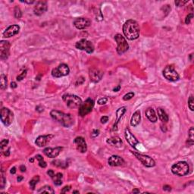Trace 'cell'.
Listing matches in <instances>:
<instances>
[{"instance_id":"f907efd6","label":"cell","mask_w":194,"mask_h":194,"mask_svg":"<svg viewBox=\"0 0 194 194\" xmlns=\"http://www.w3.org/2000/svg\"><path fill=\"white\" fill-rule=\"evenodd\" d=\"M11 174H15V173H16V168L15 167H13L11 168V171H10Z\"/></svg>"},{"instance_id":"4fadbf2b","label":"cell","mask_w":194,"mask_h":194,"mask_svg":"<svg viewBox=\"0 0 194 194\" xmlns=\"http://www.w3.org/2000/svg\"><path fill=\"white\" fill-rule=\"evenodd\" d=\"M91 21L87 18H77L74 21V25L78 30H84L90 27Z\"/></svg>"},{"instance_id":"f6af8a7d","label":"cell","mask_w":194,"mask_h":194,"mask_svg":"<svg viewBox=\"0 0 194 194\" xmlns=\"http://www.w3.org/2000/svg\"><path fill=\"white\" fill-rule=\"evenodd\" d=\"M99 130H93L92 132V134H91V137L95 138L97 136H99Z\"/></svg>"},{"instance_id":"1f68e13d","label":"cell","mask_w":194,"mask_h":194,"mask_svg":"<svg viewBox=\"0 0 194 194\" xmlns=\"http://www.w3.org/2000/svg\"><path fill=\"white\" fill-rule=\"evenodd\" d=\"M7 87V76L2 74L0 77V88L1 90H5Z\"/></svg>"},{"instance_id":"6f0895ef","label":"cell","mask_w":194,"mask_h":194,"mask_svg":"<svg viewBox=\"0 0 194 194\" xmlns=\"http://www.w3.org/2000/svg\"><path fill=\"white\" fill-rule=\"evenodd\" d=\"M23 178H24V177H22V176H18V178H17V180L18 182H21V180H23Z\"/></svg>"},{"instance_id":"4316f807","label":"cell","mask_w":194,"mask_h":194,"mask_svg":"<svg viewBox=\"0 0 194 194\" xmlns=\"http://www.w3.org/2000/svg\"><path fill=\"white\" fill-rule=\"evenodd\" d=\"M62 177H63V174L60 172L57 174H54L51 177V178L52 179L53 182H54V184H55L56 186H60L62 185Z\"/></svg>"},{"instance_id":"7c38bea8","label":"cell","mask_w":194,"mask_h":194,"mask_svg":"<svg viewBox=\"0 0 194 194\" xmlns=\"http://www.w3.org/2000/svg\"><path fill=\"white\" fill-rule=\"evenodd\" d=\"M10 43L6 40H2L0 43V57L2 60H6L10 54Z\"/></svg>"},{"instance_id":"d6986e66","label":"cell","mask_w":194,"mask_h":194,"mask_svg":"<svg viewBox=\"0 0 194 194\" xmlns=\"http://www.w3.org/2000/svg\"><path fill=\"white\" fill-rule=\"evenodd\" d=\"M124 136H125V139L127 141V143H128L132 147H134V149H136V146H137V145L139 143V141H138L137 139L135 137V136L132 134L131 131H130L128 128L125 129Z\"/></svg>"},{"instance_id":"52a82bcc","label":"cell","mask_w":194,"mask_h":194,"mask_svg":"<svg viewBox=\"0 0 194 194\" xmlns=\"http://www.w3.org/2000/svg\"><path fill=\"white\" fill-rule=\"evenodd\" d=\"M131 152L135 155L136 158L138 160H140V162L142 163L144 166H146L147 168H152L155 165V162L150 156H148L146 155L140 154V153L135 152V151H131Z\"/></svg>"},{"instance_id":"3957f363","label":"cell","mask_w":194,"mask_h":194,"mask_svg":"<svg viewBox=\"0 0 194 194\" xmlns=\"http://www.w3.org/2000/svg\"><path fill=\"white\" fill-rule=\"evenodd\" d=\"M190 171V167L187 162H178L172 165L171 167V172L175 175L183 177L188 174Z\"/></svg>"},{"instance_id":"681fc988","label":"cell","mask_w":194,"mask_h":194,"mask_svg":"<svg viewBox=\"0 0 194 194\" xmlns=\"http://www.w3.org/2000/svg\"><path fill=\"white\" fill-rule=\"evenodd\" d=\"M17 84L15 83V82H11V87L12 88V89H15V88H17Z\"/></svg>"},{"instance_id":"d4e9b609","label":"cell","mask_w":194,"mask_h":194,"mask_svg":"<svg viewBox=\"0 0 194 194\" xmlns=\"http://www.w3.org/2000/svg\"><path fill=\"white\" fill-rule=\"evenodd\" d=\"M140 119H141V115H140V111H136L134 113V115H132V118L130 119V125L133 127H137L140 124Z\"/></svg>"},{"instance_id":"f546056e","label":"cell","mask_w":194,"mask_h":194,"mask_svg":"<svg viewBox=\"0 0 194 194\" xmlns=\"http://www.w3.org/2000/svg\"><path fill=\"white\" fill-rule=\"evenodd\" d=\"M39 181H40V177H39L38 175L34 176V177H33L30 180L29 185H30V189H31L32 190H35L36 185H37V184Z\"/></svg>"},{"instance_id":"ac0fdd59","label":"cell","mask_w":194,"mask_h":194,"mask_svg":"<svg viewBox=\"0 0 194 194\" xmlns=\"http://www.w3.org/2000/svg\"><path fill=\"white\" fill-rule=\"evenodd\" d=\"M62 150V147L58 146V147H55V148H46L43 149V153L46 155V156L51 159H55L56 158Z\"/></svg>"},{"instance_id":"d590c367","label":"cell","mask_w":194,"mask_h":194,"mask_svg":"<svg viewBox=\"0 0 194 194\" xmlns=\"http://www.w3.org/2000/svg\"><path fill=\"white\" fill-rule=\"evenodd\" d=\"M21 16H22V13H21V11L20 9L18 6H15V17L16 18L19 19L21 18Z\"/></svg>"},{"instance_id":"30bf717a","label":"cell","mask_w":194,"mask_h":194,"mask_svg":"<svg viewBox=\"0 0 194 194\" xmlns=\"http://www.w3.org/2000/svg\"><path fill=\"white\" fill-rule=\"evenodd\" d=\"M69 73H70V69L66 64H61L58 67L52 69V77H56V78L68 75Z\"/></svg>"},{"instance_id":"e0dca14e","label":"cell","mask_w":194,"mask_h":194,"mask_svg":"<svg viewBox=\"0 0 194 194\" xmlns=\"http://www.w3.org/2000/svg\"><path fill=\"white\" fill-rule=\"evenodd\" d=\"M103 74L104 73L101 70L97 68H91L90 70V73H89L90 80L94 83H97L101 80Z\"/></svg>"},{"instance_id":"8d00e7d4","label":"cell","mask_w":194,"mask_h":194,"mask_svg":"<svg viewBox=\"0 0 194 194\" xmlns=\"http://www.w3.org/2000/svg\"><path fill=\"white\" fill-rule=\"evenodd\" d=\"M134 96V93L133 92H130L128 93L125 94L124 96H123V99L124 101H127V100H130V99H131Z\"/></svg>"},{"instance_id":"484cf974","label":"cell","mask_w":194,"mask_h":194,"mask_svg":"<svg viewBox=\"0 0 194 194\" xmlns=\"http://www.w3.org/2000/svg\"><path fill=\"white\" fill-rule=\"evenodd\" d=\"M157 112H158L159 119L162 122H168V114L164 109H162V108H159L157 109Z\"/></svg>"},{"instance_id":"8fae6325","label":"cell","mask_w":194,"mask_h":194,"mask_svg":"<svg viewBox=\"0 0 194 194\" xmlns=\"http://www.w3.org/2000/svg\"><path fill=\"white\" fill-rule=\"evenodd\" d=\"M75 47L77 49L83 50L87 52V53H92L94 51V46L90 41H88L86 39H82L80 41L76 43Z\"/></svg>"},{"instance_id":"7402d4cb","label":"cell","mask_w":194,"mask_h":194,"mask_svg":"<svg viewBox=\"0 0 194 194\" xmlns=\"http://www.w3.org/2000/svg\"><path fill=\"white\" fill-rule=\"evenodd\" d=\"M126 111H127V107L123 106L121 107V108H119L118 109L116 112V121H115V123L114 124V125H113V130L114 131H116L118 130V123L120 121V119L121 118V117L124 115V113L126 112Z\"/></svg>"},{"instance_id":"11a10c76","label":"cell","mask_w":194,"mask_h":194,"mask_svg":"<svg viewBox=\"0 0 194 194\" xmlns=\"http://www.w3.org/2000/svg\"><path fill=\"white\" fill-rule=\"evenodd\" d=\"M120 89H121V86L118 85L117 87H115V88H114V89H113V91H114V92H118V90H120Z\"/></svg>"},{"instance_id":"9f6ffc18","label":"cell","mask_w":194,"mask_h":194,"mask_svg":"<svg viewBox=\"0 0 194 194\" xmlns=\"http://www.w3.org/2000/svg\"><path fill=\"white\" fill-rule=\"evenodd\" d=\"M132 193H140V191L138 189H134V190H132Z\"/></svg>"},{"instance_id":"e575fe53","label":"cell","mask_w":194,"mask_h":194,"mask_svg":"<svg viewBox=\"0 0 194 194\" xmlns=\"http://www.w3.org/2000/svg\"><path fill=\"white\" fill-rule=\"evenodd\" d=\"M188 105H189V108L191 111L194 110V99H193V96L191 95L190 96V98L188 99Z\"/></svg>"},{"instance_id":"9c48e42d","label":"cell","mask_w":194,"mask_h":194,"mask_svg":"<svg viewBox=\"0 0 194 194\" xmlns=\"http://www.w3.org/2000/svg\"><path fill=\"white\" fill-rule=\"evenodd\" d=\"M0 118L1 121L4 125L9 126L12 123L13 119H14V115L12 112L8 108H2L1 109V113H0Z\"/></svg>"},{"instance_id":"7bdbcfd3","label":"cell","mask_w":194,"mask_h":194,"mask_svg":"<svg viewBox=\"0 0 194 194\" xmlns=\"http://www.w3.org/2000/svg\"><path fill=\"white\" fill-rule=\"evenodd\" d=\"M108 101V99L106 97H103V98H100L98 100V104L99 105H105Z\"/></svg>"},{"instance_id":"7dc6e473","label":"cell","mask_w":194,"mask_h":194,"mask_svg":"<svg viewBox=\"0 0 194 194\" xmlns=\"http://www.w3.org/2000/svg\"><path fill=\"white\" fill-rule=\"evenodd\" d=\"M163 190H165V191H171V187L168 185H165L163 187Z\"/></svg>"},{"instance_id":"5b68a950","label":"cell","mask_w":194,"mask_h":194,"mask_svg":"<svg viewBox=\"0 0 194 194\" xmlns=\"http://www.w3.org/2000/svg\"><path fill=\"white\" fill-rule=\"evenodd\" d=\"M115 40L117 43V52L119 55L124 54V52H127L129 49V45L127 43V40L121 34H116L115 36Z\"/></svg>"},{"instance_id":"603a6c76","label":"cell","mask_w":194,"mask_h":194,"mask_svg":"<svg viewBox=\"0 0 194 194\" xmlns=\"http://www.w3.org/2000/svg\"><path fill=\"white\" fill-rule=\"evenodd\" d=\"M106 143L109 144L110 146H115V147H121L122 146V144H123L122 140L119 137H117V136L112 137L106 140Z\"/></svg>"},{"instance_id":"db71d44e","label":"cell","mask_w":194,"mask_h":194,"mask_svg":"<svg viewBox=\"0 0 194 194\" xmlns=\"http://www.w3.org/2000/svg\"><path fill=\"white\" fill-rule=\"evenodd\" d=\"M21 2H24V3H27V4H33L34 3V1H21Z\"/></svg>"},{"instance_id":"d6a6232c","label":"cell","mask_w":194,"mask_h":194,"mask_svg":"<svg viewBox=\"0 0 194 194\" xmlns=\"http://www.w3.org/2000/svg\"><path fill=\"white\" fill-rule=\"evenodd\" d=\"M35 159H37L39 162V165H40V167L43 168H45L47 166V164L46 162L44 161L43 158L41 155H37L35 156Z\"/></svg>"},{"instance_id":"6da1fadb","label":"cell","mask_w":194,"mask_h":194,"mask_svg":"<svg viewBox=\"0 0 194 194\" xmlns=\"http://www.w3.org/2000/svg\"><path fill=\"white\" fill-rule=\"evenodd\" d=\"M123 33L127 40H134L140 36V27L134 20H128L123 26Z\"/></svg>"},{"instance_id":"9a60e30c","label":"cell","mask_w":194,"mask_h":194,"mask_svg":"<svg viewBox=\"0 0 194 194\" xmlns=\"http://www.w3.org/2000/svg\"><path fill=\"white\" fill-rule=\"evenodd\" d=\"M47 2L46 1H39L37 2V4L34 8V12L36 15L40 16L43 15L44 13L47 11Z\"/></svg>"},{"instance_id":"c3c4849f","label":"cell","mask_w":194,"mask_h":194,"mask_svg":"<svg viewBox=\"0 0 194 194\" xmlns=\"http://www.w3.org/2000/svg\"><path fill=\"white\" fill-rule=\"evenodd\" d=\"M36 110L39 112H43V108H42L41 106H37L36 107Z\"/></svg>"},{"instance_id":"7a4b0ae2","label":"cell","mask_w":194,"mask_h":194,"mask_svg":"<svg viewBox=\"0 0 194 194\" xmlns=\"http://www.w3.org/2000/svg\"><path fill=\"white\" fill-rule=\"evenodd\" d=\"M51 117L57 122L62 124L64 127H70L74 123V120L70 114H65L62 112L52 110L50 112Z\"/></svg>"},{"instance_id":"ee69618b","label":"cell","mask_w":194,"mask_h":194,"mask_svg":"<svg viewBox=\"0 0 194 194\" xmlns=\"http://www.w3.org/2000/svg\"><path fill=\"white\" fill-rule=\"evenodd\" d=\"M71 186H65V187H64L62 188V190L61 193H65L68 192L69 190H71Z\"/></svg>"},{"instance_id":"60d3db41","label":"cell","mask_w":194,"mask_h":194,"mask_svg":"<svg viewBox=\"0 0 194 194\" xmlns=\"http://www.w3.org/2000/svg\"><path fill=\"white\" fill-rule=\"evenodd\" d=\"M187 2H188V1H175L174 3H175V5H177V6L181 7V6H184V5H185L186 3H187Z\"/></svg>"},{"instance_id":"bcb514c9","label":"cell","mask_w":194,"mask_h":194,"mask_svg":"<svg viewBox=\"0 0 194 194\" xmlns=\"http://www.w3.org/2000/svg\"><path fill=\"white\" fill-rule=\"evenodd\" d=\"M108 121H109V117L108 116H103L100 119V121L102 124H105Z\"/></svg>"},{"instance_id":"8992f818","label":"cell","mask_w":194,"mask_h":194,"mask_svg":"<svg viewBox=\"0 0 194 194\" xmlns=\"http://www.w3.org/2000/svg\"><path fill=\"white\" fill-rule=\"evenodd\" d=\"M94 107V101L92 99H87L84 102H82L80 106L79 107V114L80 116L84 117L85 115H88L89 113L91 112Z\"/></svg>"},{"instance_id":"4dcf8cb0","label":"cell","mask_w":194,"mask_h":194,"mask_svg":"<svg viewBox=\"0 0 194 194\" xmlns=\"http://www.w3.org/2000/svg\"><path fill=\"white\" fill-rule=\"evenodd\" d=\"M52 164L55 166H56V167L61 168H66L68 167V163L64 162V161L55 160L52 162Z\"/></svg>"},{"instance_id":"2e32d148","label":"cell","mask_w":194,"mask_h":194,"mask_svg":"<svg viewBox=\"0 0 194 194\" xmlns=\"http://www.w3.org/2000/svg\"><path fill=\"white\" fill-rule=\"evenodd\" d=\"M54 137V135L52 134H48V135H43L40 136L37 138L35 141L36 145L39 147H45L47 146V144L50 142L52 140V138Z\"/></svg>"},{"instance_id":"ba28073f","label":"cell","mask_w":194,"mask_h":194,"mask_svg":"<svg viewBox=\"0 0 194 194\" xmlns=\"http://www.w3.org/2000/svg\"><path fill=\"white\" fill-rule=\"evenodd\" d=\"M163 76L170 81H177L180 78L179 74L172 65H168L163 70Z\"/></svg>"},{"instance_id":"74e56055","label":"cell","mask_w":194,"mask_h":194,"mask_svg":"<svg viewBox=\"0 0 194 194\" xmlns=\"http://www.w3.org/2000/svg\"><path fill=\"white\" fill-rule=\"evenodd\" d=\"M27 69H25V70H24V71L21 74H19V75L17 77L18 81H21V80H23L24 78L26 77V75H27Z\"/></svg>"},{"instance_id":"816d5d0a","label":"cell","mask_w":194,"mask_h":194,"mask_svg":"<svg viewBox=\"0 0 194 194\" xmlns=\"http://www.w3.org/2000/svg\"><path fill=\"white\" fill-rule=\"evenodd\" d=\"M9 151H10V149H9L7 151H5V152H3V154H4L5 156H9V155H10V152H9Z\"/></svg>"},{"instance_id":"680465c9","label":"cell","mask_w":194,"mask_h":194,"mask_svg":"<svg viewBox=\"0 0 194 194\" xmlns=\"http://www.w3.org/2000/svg\"><path fill=\"white\" fill-rule=\"evenodd\" d=\"M74 193H79V191H77V190H74Z\"/></svg>"},{"instance_id":"836d02e7","label":"cell","mask_w":194,"mask_h":194,"mask_svg":"<svg viewBox=\"0 0 194 194\" xmlns=\"http://www.w3.org/2000/svg\"><path fill=\"white\" fill-rule=\"evenodd\" d=\"M5 184H6V180L5 178L4 172H3V170L2 169L1 173H0V188L4 189Z\"/></svg>"},{"instance_id":"ffe728a7","label":"cell","mask_w":194,"mask_h":194,"mask_svg":"<svg viewBox=\"0 0 194 194\" xmlns=\"http://www.w3.org/2000/svg\"><path fill=\"white\" fill-rule=\"evenodd\" d=\"M19 30H20V27L18 25H16V24L11 25L3 32V37L5 38H10L18 34Z\"/></svg>"},{"instance_id":"ab89813d","label":"cell","mask_w":194,"mask_h":194,"mask_svg":"<svg viewBox=\"0 0 194 194\" xmlns=\"http://www.w3.org/2000/svg\"><path fill=\"white\" fill-rule=\"evenodd\" d=\"M193 18V15L192 13H190V14H188V15L185 18V23L187 24H189L190 23V21H191V19Z\"/></svg>"},{"instance_id":"83f0119b","label":"cell","mask_w":194,"mask_h":194,"mask_svg":"<svg viewBox=\"0 0 194 194\" xmlns=\"http://www.w3.org/2000/svg\"><path fill=\"white\" fill-rule=\"evenodd\" d=\"M194 143V129L193 127H190L188 134V140L187 141V145L188 146H193Z\"/></svg>"},{"instance_id":"44dd1931","label":"cell","mask_w":194,"mask_h":194,"mask_svg":"<svg viewBox=\"0 0 194 194\" xmlns=\"http://www.w3.org/2000/svg\"><path fill=\"white\" fill-rule=\"evenodd\" d=\"M108 163L110 166L112 167H118V166H121L124 165V160L121 156L119 155H112L108 160Z\"/></svg>"},{"instance_id":"f1b7e54d","label":"cell","mask_w":194,"mask_h":194,"mask_svg":"<svg viewBox=\"0 0 194 194\" xmlns=\"http://www.w3.org/2000/svg\"><path fill=\"white\" fill-rule=\"evenodd\" d=\"M38 193H55V190L51 187L50 186L46 185L44 187L40 188V190H38L37 191Z\"/></svg>"},{"instance_id":"f5cc1de1","label":"cell","mask_w":194,"mask_h":194,"mask_svg":"<svg viewBox=\"0 0 194 194\" xmlns=\"http://www.w3.org/2000/svg\"><path fill=\"white\" fill-rule=\"evenodd\" d=\"M20 170H21V171H22V172H24V171H26V167L24 165H21V166H20Z\"/></svg>"},{"instance_id":"277c9868","label":"cell","mask_w":194,"mask_h":194,"mask_svg":"<svg viewBox=\"0 0 194 194\" xmlns=\"http://www.w3.org/2000/svg\"><path fill=\"white\" fill-rule=\"evenodd\" d=\"M63 101L66 103L69 109H76L79 108L82 103L81 99L79 96L73 94H65L62 96Z\"/></svg>"},{"instance_id":"cb8c5ba5","label":"cell","mask_w":194,"mask_h":194,"mask_svg":"<svg viewBox=\"0 0 194 194\" xmlns=\"http://www.w3.org/2000/svg\"><path fill=\"white\" fill-rule=\"evenodd\" d=\"M145 114H146V118L151 121L152 123H155L157 121V115L155 112L154 109H152V108H149V109H146V111L145 112Z\"/></svg>"},{"instance_id":"b9f144b4","label":"cell","mask_w":194,"mask_h":194,"mask_svg":"<svg viewBox=\"0 0 194 194\" xmlns=\"http://www.w3.org/2000/svg\"><path fill=\"white\" fill-rule=\"evenodd\" d=\"M84 81H85V79H84V77H80L77 80V81H76L75 84L77 86L80 85V84H84Z\"/></svg>"},{"instance_id":"5bb4252c","label":"cell","mask_w":194,"mask_h":194,"mask_svg":"<svg viewBox=\"0 0 194 194\" xmlns=\"http://www.w3.org/2000/svg\"><path fill=\"white\" fill-rule=\"evenodd\" d=\"M74 143L75 145L76 149L78 152L84 153L87 150V143H86L84 138L82 137H77L74 140Z\"/></svg>"},{"instance_id":"f35d334b","label":"cell","mask_w":194,"mask_h":194,"mask_svg":"<svg viewBox=\"0 0 194 194\" xmlns=\"http://www.w3.org/2000/svg\"><path fill=\"white\" fill-rule=\"evenodd\" d=\"M9 140H7V139H4V140H2V141H1V143H0V147H1V149H3V148L4 147H5V146L9 144Z\"/></svg>"}]
</instances>
